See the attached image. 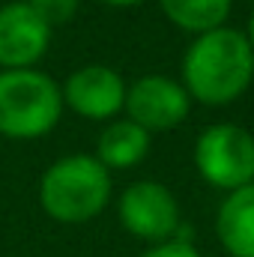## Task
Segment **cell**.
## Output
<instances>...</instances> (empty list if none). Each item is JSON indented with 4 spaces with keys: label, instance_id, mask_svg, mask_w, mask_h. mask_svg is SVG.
Here are the masks:
<instances>
[{
    "label": "cell",
    "instance_id": "7c38bea8",
    "mask_svg": "<svg viewBox=\"0 0 254 257\" xmlns=\"http://www.w3.org/2000/svg\"><path fill=\"white\" fill-rule=\"evenodd\" d=\"M48 24H57V21H66L72 12H75V6H78V0H27Z\"/></svg>",
    "mask_w": 254,
    "mask_h": 257
},
{
    "label": "cell",
    "instance_id": "7a4b0ae2",
    "mask_svg": "<svg viewBox=\"0 0 254 257\" xmlns=\"http://www.w3.org/2000/svg\"><path fill=\"white\" fill-rule=\"evenodd\" d=\"M111 200V174L96 156H66L54 162L39 183L42 209L63 224L96 218Z\"/></svg>",
    "mask_w": 254,
    "mask_h": 257
},
{
    "label": "cell",
    "instance_id": "9c48e42d",
    "mask_svg": "<svg viewBox=\"0 0 254 257\" xmlns=\"http://www.w3.org/2000/svg\"><path fill=\"white\" fill-rule=\"evenodd\" d=\"M215 233L230 257H254V183L227 194L218 206Z\"/></svg>",
    "mask_w": 254,
    "mask_h": 257
},
{
    "label": "cell",
    "instance_id": "277c9868",
    "mask_svg": "<svg viewBox=\"0 0 254 257\" xmlns=\"http://www.w3.org/2000/svg\"><path fill=\"white\" fill-rule=\"evenodd\" d=\"M197 174L224 192L254 183V135L236 123H218L200 132L194 144Z\"/></svg>",
    "mask_w": 254,
    "mask_h": 257
},
{
    "label": "cell",
    "instance_id": "9a60e30c",
    "mask_svg": "<svg viewBox=\"0 0 254 257\" xmlns=\"http://www.w3.org/2000/svg\"><path fill=\"white\" fill-rule=\"evenodd\" d=\"M248 42H251V48H254V12H251V21H248Z\"/></svg>",
    "mask_w": 254,
    "mask_h": 257
},
{
    "label": "cell",
    "instance_id": "ba28073f",
    "mask_svg": "<svg viewBox=\"0 0 254 257\" xmlns=\"http://www.w3.org/2000/svg\"><path fill=\"white\" fill-rule=\"evenodd\" d=\"M63 105L87 120H108L126 105V84L108 66H84L63 84Z\"/></svg>",
    "mask_w": 254,
    "mask_h": 257
},
{
    "label": "cell",
    "instance_id": "5bb4252c",
    "mask_svg": "<svg viewBox=\"0 0 254 257\" xmlns=\"http://www.w3.org/2000/svg\"><path fill=\"white\" fill-rule=\"evenodd\" d=\"M108 6H135V3H144V0H102Z\"/></svg>",
    "mask_w": 254,
    "mask_h": 257
},
{
    "label": "cell",
    "instance_id": "8992f818",
    "mask_svg": "<svg viewBox=\"0 0 254 257\" xmlns=\"http://www.w3.org/2000/svg\"><path fill=\"white\" fill-rule=\"evenodd\" d=\"M189 93L183 84L165 75H144L126 90L129 120L144 132L177 128L189 114Z\"/></svg>",
    "mask_w": 254,
    "mask_h": 257
},
{
    "label": "cell",
    "instance_id": "8fae6325",
    "mask_svg": "<svg viewBox=\"0 0 254 257\" xmlns=\"http://www.w3.org/2000/svg\"><path fill=\"white\" fill-rule=\"evenodd\" d=\"M165 18L189 33H209L224 27L230 15V0H159Z\"/></svg>",
    "mask_w": 254,
    "mask_h": 257
},
{
    "label": "cell",
    "instance_id": "4fadbf2b",
    "mask_svg": "<svg viewBox=\"0 0 254 257\" xmlns=\"http://www.w3.org/2000/svg\"><path fill=\"white\" fill-rule=\"evenodd\" d=\"M141 257H200V254L194 251V245H189V242L171 239V242H162V245H156V248L144 251Z\"/></svg>",
    "mask_w": 254,
    "mask_h": 257
},
{
    "label": "cell",
    "instance_id": "6da1fadb",
    "mask_svg": "<svg viewBox=\"0 0 254 257\" xmlns=\"http://www.w3.org/2000/svg\"><path fill=\"white\" fill-rule=\"evenodd\" d=\"M254 78V48L245 33L218 27L194 36L183 60V87L189 99L218 108L236 102Z\"/></svg>",
    "mask_w": 254,
    "mask_h": 257
},
{
    "label": "cell",
    "instance_id": "5b68a950",
    "mask_svg": "<svg viewBox=\"0 0 254 257\" xmlns=\"http://www.w3.org/2000/svg\"><path fill=\"white\" fill-rule=\"evenodd\" d=\"M120 221L132 236L162 245L180 230V203L162 183L141 180L120 197Z\"/></svg>",
    "mask_w": 254,
    "mask_h": 257
},
{
    "label": "cell",
    "instance_id": "52a82bcc",
    "mask_svg": "<svg viewBox=\"0 0 254 257\" xmlns=\"http://www.w3.org/2000/svg\"><path fill=\"white\" fill-rule=\"evenodd\" d=\"M51 45V24L27 3L15 0L0 6V66L33 69Z\"/></svg>",
    "mask_w": 254,
    "mask_h": 257
},
{
    "label": "cell",
    "instance_id": "3957f363",
    "mask_svg": "<svg viewBox=\"0 0 254 257\" xmlns=\"http://www.w3.org/2000/svg\"><path fill=\"white\" fill-rule=\"evenodd\" d=\"M63 114L60 87L36 69L0 72V135L33 141L48 135Z\"/></svg>",
    "mask_w": 254,
    "mask_h": 257
},
{
    "label": "cell",
    "instance_id": "30bf717a",
    "mask_svg": "<svg viewBox=\"0 0 254 257\" xmlns=\"http://www.w3.org/2000/svg\"><path fill=\"white\" fill-rule=\"evenodd\" d=\"M150 153V132L135 126L132 120H117L105 128L96 141V159L111 171V168H135L144 156Z\"/></svg>",
    "mask_w": 254,
    "mask_h": 257
}]
</instances>
